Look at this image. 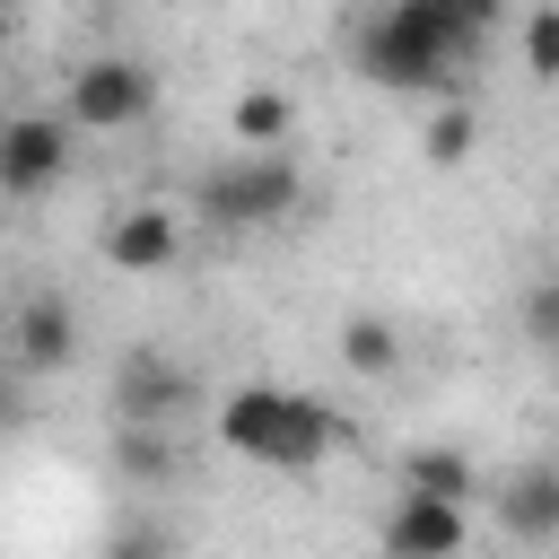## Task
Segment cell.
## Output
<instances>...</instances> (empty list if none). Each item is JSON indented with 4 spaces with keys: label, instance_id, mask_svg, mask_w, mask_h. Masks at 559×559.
Returning <instances> with one entry per match:
<instances>
[{
    "label": "cell",
    "instance_id": "obj_1",
    "mask_svg": "<svg viewBox=\"0 0 559 559\" xmlns=\"http://www.w3.org/2000/svg\"><path fill=\"white\" fill-rule=\"evenodd\" d=\"M472 44H480V35H472L463 17L419 9V0H384V9H367V17H358L349 61H358V79H367V87H384V96H445Z\"/></svg>",
    "mask_w": 559,
    "mask_h": 559
},
{
    "label": "cell",
    "instance_id": "obj_2",
    "mask_svg": "<svg viewBox=\"0 0 559 559\" xmlns=\"http://www.w3.org/2000/svg\"><path fill=\"white\" fill-rule=\"evenodd\" d=\"M210 428H218L227 454H245L262 472H323L349 437V419L323 393H297V384H236Z\"/></svg>",
    "mask_w": 559,
    "mask_h": 559
},
{
    "label": "cell",
    "instance_id": "obj_3",
    "mask_svg": "<svg viewBox=\"0 0 559 559\" xmlns=\"http://www.w3.org/2000/svg\"><path fill=\"white\" fill-rule=\"evenodd\" d=\"M192 201H201L210 227H280V218L306 201V175H297L288 148H245V157L210 166Z\"/></svg>",
    "mask_w": 559,
    "mask_h": 559
},
{
    "label": "cell",
    "instance_id": "obj_4",
    "mask_svg": "<svg viewBox=\"0 0 559 559\" xmlns=\"http://www.w3.org/2000/svg\"><path fill=\"white\" fill-rule=\"evenodd\" d=\"M148 114H157V70L140 52H96L70 70V105H61L70 131H131Z\"/></svg>",
    "mask_w": 559,
    "mask_h": 559
},
{
    "label": "cell",
    "instance_id": "obj_5",
    "mask_svg": "<svg viewBox=\"0 0 559 559\" xmlns=\"http://www.w3.org/2000/svg\"><path fill=\"white\" fill-rule=\"evenodd\" d=\"M105 402H114V419L175 428V419L201 402V384H192V367H183L175 349H157V341H131V349L114 358V376H105Z\"/></svg>",
    "mask_w": 559,
    "mask_h": 559
},
{
    "label": "cell",
    "instance_id": "obj_6",
    "mask_svg": "<svg viewBox=\"0 0 559 559\" xmlns=\"http://www.w3.org/2000/svg\"><path fill=\"white\" fill-rule=\"evenodd\" d=\"M70 122L61 114H9L0 122V201H44L70 175Z\"/></svg>",
    "mask_w": 559,
    "mask_h": 559
},
{
    "label": "cell",
    "instance_id": "obj_7",
    "mask_svg": "<svg viewBox=\"0 0 559 559\" xmlns=\"http://www.w3.org/2000/svg\"><path fill=\"white\" fill-rule=\"evenodd\" d=\"M70 358H79V306L61 288L17 297V314H9V367L17 376H61Z\"/></svg>",
    "mask_w": 559,
    "mask_h": 559
},
{
    "label": "cell",
    "instance_id": "obj_8",
    "mask_svg": "<svg viewBox=\"0 0 559 559\" xmlns=\"http://www.w3.org/2000/svg\"><path fill=\"white\" fill-rule=\"evenodd\" d=\"M384 559H463L472 550V507H445V498H393V515H384Z\"/></svg>",
    "mask_w": 559,
    "mask_h": 559
},
{
    "label": "cell",
    "instance_id": "obj_9",
    "mask_svg": "<svg viewBox=\"0 0 559 559\" xmlns=\"http://www.w3.org/2000/svg\"><path fill=\"white\" fill-rule=\"evenodd\" d=\"M175 253H183V218H175V210H157V201L122 210V218L105 227V262H114V271H131V280L175 271Z\"/></svg>",
    "mask_w": 559,
    "mask_h": 559
},
{
    "label": "cell",
    "instance_id": "obj_10",
    "mask_svg": "<svg viewBox=\"0 0 559 559\" xmlns=\"http://www.w3.org/2000/svg\"><path fill=\"white\" fill-rule=\"evenodd\" d=\"M489 507H498V524H507L515 542H559V463L507 472V480L489 489Z\"/></svg>",
    "mask_w": 559,
    "mask_h": 559
},
{
    "label": "cell",
    "instance_id": "obj_11",
    "mask_svg": "<svg viewBox=\"0 0 559 559\" xmlns=\"http://www.w3.org/2000/svg\"><path fill=\"white\" fill-rule=\"evenodd\" d=\"M105 463H114L131 489H166V480L183 472V454H175V428H140V419H114V437H105Z\"/></svg>",
    "mask_w": 559,
    "mask_h": 559
},
{
    "label": "cell",
    "instance_id": "obj_12",
    "mask_svg": "<svg viewBox=\"0 0 559 559\" xmlns=\"http://www.w3.org/2000/svg\"><path fill=\"white\" fill-rule=\"evenodd\" d=\"M402 489H411V498H445V507H472L489 480H480V463H472L463 445H411V454H402Z\"/></svg>",
    "mask_w": 559,
    "mask_h": 559
},
{
    "label": "cell",
    "instance_id": "obj_13",
    "mask_svg": "<svg viewBox=\"0 0 559 559\" xmlns=\"http://www.w3.org/2000/svg\"><path fill=\"white\" fill-rule=\"evenodd\" d=\"M332 341H341V367H349V376H367V384L402 376V349H411V341H402V323H393V314H367V306H358V314H341V332H332Z\"/></svg>",
    "mask_w": 559,
    "mask_h": 559
},
{
    "label": "cell",
    "instance_id": "obj_14",
    "mask_svg": "<svg viewBox=\"0 0 559 559\" xmlns=\"http://www.w3.org/2000/svg\"><path fill=\"white\" fill-rule=\"evenodd\" d=\"M227 131H236L245 148H288V131H297V96H288V87H245L236 114H227Z\"/></svg>",
    "mask_w": 559,
    "mask_h": 559
},
{
    "label": "cell",
    "instance_id": "obj_15",
    "mask_svg": "<svg viewBox=\"0 0 559 559\" xmlns=\"http://www.w3.org/2000/svg\"><path fill=\"white\" fill-rule=\"evenodd\" d=\"M472 148H480V114H472L463 96H445V105L419 122V157H428V166H463Z\"/></svg>",
    "mask_w": 559,
    "mask_h": 559
},
{
    "label": "cell",
    "instance_id": "obj_16",
    "mask_svg": "<svg viewBox=\"0 0 559 559\" xmlns=\"http://www.w3.org/2000/svg\"><path fill=\"white\" fill-rule=\"evenodd\" d=\"M515 332H524V349H533V358H550V367H559V271L524 280V297H515Z\"/></svg>",
    "mask_w": 559,
    "mask_h": 559
},
{
    "label": "cell",
    "instance_id": "obj_17",
    "mask_svg": "<svg viewBox=\"0 0 559 559\" xmlns=\"http://www.w3.org/2000/svg\"><path fill=\"white\" fill-rule=\"evenodd\" d=\"M524 79L533 87H559V0H542L524 17Z\"/></svg>",
    "mask_w": 559,
    "mask_h": 559
},
{
    "label": "cell",
    "instance_id": "obj_18",
    "mask_svg": "<svg viewBox=\"0 0 559 559\" xmlns=\"http://www.w3.org/2000/svg\"><path fill=\"white\" fill-rule=\"evenodd\" d=\"M105 559H175V533H166L157 515H122V524L105 533Z\"/></svg>",
    "mask_w": 559,
    "mask_h": 559
},
{
    "label": "cell",
    "instance_id": "obj_19",
    "mask_svg": "<svg viewBox=\"0 0 559 559\" xmlns=\"http://www.w3.org/2000/svg\"><path fill=\"white\" fill-rule=\"evenodd\" d=\"M9 428H26V376H17V367L0 376V437H9Z\"/></svg>",
    "mask_w": 559,
    "mask_h": 559
},
{
    "label": "cell",
    "instance_id": "obj_20",
    "mask_svg": "<svg viewBox=\"0 0 559 559\" xmlns=\"http://www.w3.org/2000/svg\"><path fill=\"white\" fill-rule=\"evenodd\" d=\"M419 9H445V17H463V9H472V0H419Z\"/></svg>",
    "mask_w": 559,
    "mask_h": 559
},
{
    "label": "cell",
    "instance_id": "obj_21",
    "mask_svg": "<svg viewBox=\"0 0 559 559\" xmlns=\"http://www.w3.org/2000/svg\"><path fill=\"white\" fill-rule=\"evenodd\" d=\"M9 9H17V0H0V17H9Z\"/></svg>",
    "mask_w": 559,
    "mask_h": 559
},
{
    "label": "cell",
    "instance_id": "obj_22",
    "mask_svg": "<svg viewBox=\"0 0 559 559\" xmlns=\"http://www.w3.org/2000/svg\"><path fill=\"white\" fill-rule=\"evenodd\" d=\"M0 349H9V332H0Z\"/></svg>",
    "mask_w": 559,
    "mask_h": 559
}]
</instances>
